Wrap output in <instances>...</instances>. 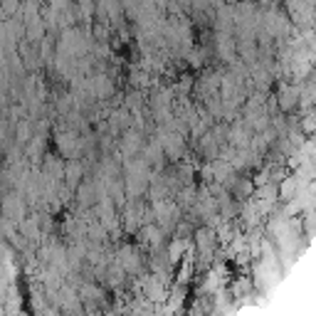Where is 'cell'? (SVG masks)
I'll return each instance as SVG.
<instances>
[{"label": "cell", "mask_w": 316, "mask_h": 316, "mask_svg": "<svg viewBox=\"0 0 316 316\" xmlns=\"http://www.w3.org/2000/svg\"><path fill=\"white\" fill-rule=\"evenodd\" d=\"M299 97H302V91L296 87H282L279 89V97H277V106L284 109V111H291V109L296 106Z\"/></svg>", "instance_id": "cell-1"}, {"label": "cell", "mask_w": 316, "mask_h": 316, "mask_svg": "<svg viewBox=\"0 0 316 316\" xmlns=\"http://www.w3.org/2000/svg\"><path fill=\"white\" fill-rule=\"evenodd\" d=\"M161 146H163V151L168 153L171 158H180V153H183V139L176 136V134H171V136L161 139Z\"/></svg>", "instance_id": "cell-2"}, {"label": "cell", "mask_w": 316, "mask_h": 316, "mask_svg": "<svg viewBox=\"0 0 316 316\" xmlns=\"http://www.w3.org/2000/svg\"><path fill=\"white\" fill-rule=\"evenodd\" d=\"M146 296L151 302H163L165 299V289H163V284L158 282V277L146 279Z\"/></svg>", "instance_id": "cell-3"}, {"label": "cell", "mask_w": 316, "mask_h": 316, "mask_svg": "<svg viewBox=\"0 0 316 316\" xmlns=\"http://www.w3.org/2000/svg\"><path fill=\"white\" fill-rule=\"evenodd\" d=\"M230 143H232V146H237V148H247V143H250L247 131H245L242 126H235L232 131H230Z\"/></svg>", "instance_id": "cell-4"}, {"label": "cell", "mask_w": 316, "mask_h": 316, "mask_svg": "<svg viewBox=\"0 0 316 316\" xmlns=\"http://www.w3.org/2000/svg\"><path fill=\"white\" fill-rule=\"evenodd\" d=\"M183 252H185V240H180V237H176V240L171 242V250H168V259L176 265V262H180L183 259Z\"/></svg>", "instance_id": "cell-5"}, {"label": "cell", "mask_w": 316, "mask_h": 316, "mask_svg": "<svg viewBox=\"0 0 316 316\" xmlns=\"http://www.w3.org/2000/svg\"><path fill=\"white\" fill-rule=\"evenodd\" d=\"M91 89H94V94H97L99 99H104V97H109V94H111V84L106 82V77H94Z\"/></svg>", "instance_id": "cell-6"}, {"label": "cell", "mask_w": 316, "mask_h": 316, "mask_svg": "<svg viewBox=\"0 0 316 316\" xmlns=\"http://www.w3.org/2000/svg\"><path fill=\"white\" fill-rule=\"evenodd\" d=\"M296 188H299L296 178H287V180L282 183V188H279V198H282V200H291V195L296 193Z\"/></svg>", "instance_id": "cell-7"}, {"label": "cell", "mask_w": 316, "mask_h": 316, "mask_svg": "<svg viewBox=\"0 0 316 316\" xmlns=\"http://www.w3.org/2000/svg\"><path fill=\"white\" fill-rule=\"evenodd\" d=\"M213 232H210V230H200V232H198V245H200V250L205 254L210 252V250H213Z\"/></svg>", "instance_id": "cell-8"}, {"label": "cell", "mask_w": 316, "mask_h": 316, "mask_svg": "<svg viewBox=\"0 0 316 316\" xmlns=\"http://www.w3.org/2000/svg\"><path fill=\"white\" fill-rule=\"evenodd\" d=\"M57 146L62 148V153H69L77 146V139L72 134H62V136H57Z\"/></svg>", "instance_id": "cell-9"}, {"label": "cell", "mask_w": 316, "mask_h": 316, "mask_svg": "<svg viewBox=\"0 0 316 316\" xmlns=\"http://www.w3.org/2000/svg\"><path fill=\"white\" fill-rule=\"evenodd\" d=\"M302 126H304V131H306V134H316V114H309V116H306Z\"/></svg>", "instance_id": "cell-10"}, {"label": "cell", "mask_w": 316, "mask_h": 316, "mask_svg": "<svg viewBox=\"0 0 316 316\" xmlns=\"http://www.w3.org/2000/svg\"><path fill=\"white\" fill-rule=\"evenodd\" d=\"M67 176H69V185H77V178L82 176V168H79L77 163H72V165H69V173H67Z\"/></svg>", "instance_id": "cell-11"}, {"label": "cell", "mask_w": 316, "mask_h": 316, "mask_svg": "<svg viewBox=\"0 0 316 316\" xmlns=\"http://www.w3.org/2000/svg\"><path fill=\"white\" fill-rule=\"evenodd\" d=\"M146 237H148V242H151V245H158V242H161V230L146 228Z\"/></svg>", "instance_id": "cell-12"}]
</instances>
